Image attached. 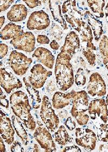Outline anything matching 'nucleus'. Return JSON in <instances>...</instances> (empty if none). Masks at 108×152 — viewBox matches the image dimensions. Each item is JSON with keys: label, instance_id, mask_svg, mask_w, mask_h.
Listing matches in <instances>:
<instances>
[{"label": "nucleus", "instance_id": "27", "mask_svg": "<svg viewBox=\"0 0 108 152\" xmlns=\"http://www.w3.org/2000/svg\"><path fill=\"white\" fill-rule=\"evenodd\" d=\"M80 33L81 36L82 37V42L92 43V40L94 39L93 33L92 28L89 26L88 23L84 21L82 22V27Z\"/></svg>", "mask_w": 108, "mask_h": 152}, {"label": "nucleus", "instance_id": "35", "mask_svg": "<svg viewBox=\"0 0 108 152\" xmlns=\"http://www.w3.org/2000/svg\"><path fill=\"white\" fill-rule=\"evenodd\" d=\"M65 125L69 130L72 131L76 128V123L72 117H69L65 122Z\"/></svg>", "mask_w": 108, "mask_h": 152}, {"label": "nucleus", "instance_id": "41", "mask_svg": "<svg viewBox=\"0 0 108 152\" xmlns=\"http://www.w3.org/2000/svg\"><path fill=\"white\" fill-rule=\"evenodd\" d=\"M50 46L52 49L54 50H57L59 48V45L55 39L52 40V42L50 44Z\"/></svg>", "mask_w": 108, "mask_h": 152}, {"label": "nucleus", "instance_id": "16", "mask_svg": "<svg viewBox=\"0 0 108 152\" xmlns=\"http://www.w3.org/2000/svg\"><path fill=\"white\" fill-rule=\"evenodd\" d=\"M80 49V40L75 32L71 31L66 36L64 45L61 49V52L64 53L72 57L79 52Z\"/></svg>", "mask_w": 108, "mask_h": 152}, {"label": "nucleus", "instance_id": "33", "mask_svg": "<svg viewBox=\"0 0 108 152\" xmlns=\"http://www.w3.org/2000/svg\"><path fill=\"white\" fill-rule=\"evenodd\" d=\"M24 2L26 6L29 8L33 9L39 6H41V2L39 0H22Z\"/></svg>", "mask_w": 108, "mask_h": 152}, {"label": "nucleus", "instance_id": "2", "mask_svg": "<svg viewBox=\"0 0 108 152\" xmlns=\"http://www.w3.org/2000/svg\"><path fill=\"white\" fill-rule=\"evenodd\" d=\"M72 57L67 53L61 52L56 59L55 74L56 83L61 91L69 89L74 83V72L70 61Z\"/></svg>", "mask_w": 108, "mask_h": 152}, {"label": "nucleus", "instance_id": "38", "mask_svg": "<svg viewBox=\"0 0 108 152\" xmlns=\"http://www.w3.org/2000/svg\"><path fill=\"white\" fill-rule=\"evenodd\" d=\"M37 42L41 44H48L50 42V39L46 35H38L37 37Z\"/></svg>", "mask_w": 108, "mask_h": 152}, {"label": "nucleus", "instance_id": "8", "mask_svg": "<svg viewBox=\"0 0 108 152\" xmlns=\"http://www.w3.org/2000/svg\"><path fill=\"white\" fill-rule=\"evenodd\" d=\"M75 141L78 145L88 151L95 148L97 138L95 132L87 128H77L76 129Z\"/></svg>", "mask_w": 108, "mask_h": 152}, {"label": "nucleus", "instance_id": "4", "mask_svg": "<svg viewBox=\"0 0 108 152\" xmlns=\"http://www.w3.org/2000/svg\"><path fill=\"white\" fill-rule=\"evenodd\" d=\"M63 15L74 30L80 33L83 21L81 12L76 8V0H67L62 6Z\"/></svg>", "mask_w": 108, "mask_h": 152}, {"label": "nucleus", "instance_id": "44", "mask_svg": "<svg viewBox=\"0 0 108 152\" xmlns=\"http://www.w3.org/2000/svg\"><path fill=\"white\" fill-rule=\"evenodd\" d=\"M5 21V17L4 16H2L0 18V28H1L2 26L4 25V23Z\"/></svg>", "mask_w": 108, "mask_h": 152}, {"label": "nucleus", "instance_id": "43", "mask_svg": "<svg viewBox=\"0 0 108 152\" xmlns=\"http://www.w3.org/2000/svg\"><path fill=\"white\" fill-rule=\"evenodd\" d=\"M0 148H1V152H6V148H5V145H4V141L2 140V137H1L0 139Z\"/></svg>", "mask_w": 108, "mask_h": 152}, {"label": "nucleus", "instance_id": "23", "mask_svg": "<svg viewBox=\"0 0 108 152\" xmlns=\"http://www.w3.org/2000/svg\"><path fill=\"white\" fill-rule=\"evenodd\" d=\"M23 81L25 84L26 91L28 92L30 98L32 100L33 107L35 109H39L40 103H41V99L39 96V92L35 89L36 88L32 86L29 80L26 79V77L23 78Z\"/></svg>", "mask_w": 108, "mask_h": 152}, {"label": "nucleus", "instance_id": "10", "mask_svg": "<svg viewBox=\"0 0 108 152\" xmlns=\"http://www.w3.org/2000/svg\"><path fill=\"white\" fill-rule=\"evenodd\" d=\"M106 101L104 99H96L89 104L88 112L93 120L99 119L104 123L108 122V110Z\"/></svg>", "mask_w": 108, "mask_h": 152}, {"label": "nucleus", "instance_id": "9", "mask_svg": "<svg viewBox=\"0 0 108 152\" xmlns=\"http://www.w3.org/2000/svg\"><path fill=\"white\" fill-rule=\"evenodd\" d=\"M36 39L31 32H26L19 34L10 41V43L17 50L31 53L35 49Z\"/></svg>", "mask_w": 108, "mask_h": 152}, {"label": "nucleus", "instance_id": "31", "mask_svg": "<svg viewBox=\"0 0 108 152\" xmlns=\"http://www.w3.org/2000/svg\"><path fill=\"white\" fill-rule=\"evenodd\" d=\"M74 80L76 85H77L79 87L83 86L85 85L87 81L85 72L84 70L81 68H79V69L77 70L76 74L75 76Z\"/></svg>", "mask_w": 108, "mask_h": 152}, {"label": "nucleus", "instance_id": "29", "mask_svg": "<svg viewBox=\"0 0 108 152\" xmlns=\"http://www.w3.org/2000/svg\"><path fill=\"white\" fill-rule=\"evenodd\" d=\"M82 50L83 55L85 57L89 64L92 66H94L96 61V55L94 51L96 50L85 46L82 48Z\"/></svg>", "mask_w": 108, "mask_h": 152}, {"label": "nucleus", "instance_id": "36", "mask_svg": "<svg viewBox=\"0 0 108 152\" xmlns=\"http://www.w3.org/2000/svg\"><path fill=\"white\" fill-rule=\"evenodd\" d=\"M11 151L12 152H23L24 151L22 145L20 144V142L15 141L11 146Z\"/></svg>", "mask_w": 108, "mask_h": 152}, {"label": "nucleus", "instance_id": "14", "mask_svg": "<svg viewBox=\"0 0 108 152\" xmlns=\"http://www.w3.org/2000/svg\"><path fill=\"white\" fill-rule=\"evenodd\" d=\"M87 90L89 94L92 96H105L107 92L106 85L98 73H93L90 76Z\"/></svg>", "mask_w": 108, "mask_h": 152}, {"label": "nucleus", "instance_id": "42", "mask_svg": "<svg viewBox=\"0 0 108 152\" xmlns=\"http://www.w3.org/2000/svg\"><path fill=\"white\" fill-rule=\"evenodd\" d=\"M100 152H108V144H103L99 147Z\"/></svg>", "mask_w": 108, "mask_h": 152}, {"label": "nucleus", "instance_id": "37", "mask_svg": "<svg viewBox=\"0 0 108 152\" xmlns=\"http://www.w3.org/2000/svg\"><path fill=\"white\" fill-rule=\"evenodd\" d=\"M0 91H1V96H0L1 105L4 106L8 109L9 108V102H8V100H7V96L2 92L1 88L0 89Z\"/></svg>", "mask_w": 108, "mask_h": 152}, {"label": "nucleus", "instance_id": "24", "mask_svg": "<svg viewBox=\"0 0 108 152\" xmlns=\"http://www.w3.org/2000/svg\"><path fill=\"white\" fill-rule=\"evenodd\" d=\"M88 6L96 18H103L104 16L105 0H87Z\"/></svg>", "mask_w": 108, "mask_h": 152}, {"label": "nucleus", "instance_id": "17", "mask_svg": "<svg viewBox=\"0 0 108 152\" xmlns=\"http://www.w3.org/2000/svg\"><path fill=\"white\" fill-rule=\"evenodd\" d=\"M33 57L49 69L53 68L55 57L49 50L43 47L38 48L35 50Z\"/></svg>", "mask_w": 108, "mask_h": 152}, {"label": "nucleus", "instance_id": "39", "mask_svg": "<svg viewBox=\"0 0 108 152\" xmlns=\"http://www.w3.org/2000/svg\"><path fill=\"white\" fill-rule=\"evenodd\" d=\"M8 50V46L4 43H1L0 44V56L1 58H4L7 54Z\"/></svg>", "mask_w": 108, "mask_h": 152}, {"label": "nucleus", "instance_id": "25", "mask_svg": "<svg viewBox=\"0 0 108 152\" xmlns=\"http://www.w3.org/2000/svg\"><path fill=\"white\" fill-rule=\"evenodd\" d=\"M12 121L14 128L15 130L17 135L21 138L23 144L24 145H27L29 142L28 136L26 130L24 128L22 123L15 116H12Z\"/></svg>", "mask_w": 108, "mask_h": 152}, {"label": "nucleus", "instance_id": "47", "mask_svg": "<svg viewBox=\"0 0 108 152\" xmlns=\"http://www.w3.org/2000/svg\"><path fill=\"white\" fill-rule=\"evenodd\" d=\"M106 103H107V105L108 106V95H107V97H106Z\"/></svg>", "mask_w": 108, "mask_h": 152}, {"label": "nucleus", "instance_id": "11", "mask_svg": "<svg viewBox=\"0 0 108 152\" xmlns=\"http://www.w3.org/2000/svg\"><path fill=\"white\" fill-rule=\"evenodd\" d=\"M50 23L49 15L43 10L34 12L30 14L26 23L27 28L29 30H45Z\"/></svg>", "mask_w": 108, "mask_h": 152}, {"label": "nucleus", "instance_id": "21", "mask_svg": "<svg viewBox=\"0 0 108 152\" xmlns=\"http://www.w3.org/2000/svg\"><path fill=\"white\" fill-rule=\"evenodd\" d=\"M75 93L74 91L68 93L57 92L52 98V106L56 109H61L69 105L72 102V97Z\"/></svg>", "mask_w": 108, "mask_h": 152}, {"label": "nucleus", "instance_id": "22", "mask_svg": "<svg viewBox=\"0 0 108 152\" xmlns=\"http://www.w3.org/2000/svg\"><path fill=\"white\" fill-rule=\"evenodd\" d=\"M24 32L22 27L20 25H17L11 22L6 25L1 31V38L2 40L13 39L21 33Z\"/></svg>", "mask_w": 108, "mask_h": 152}, {"label": "nucleus", "instance_id": "19", "mask_svg": "<svg viewBox=\"0 0 108 152\" xmlns=\"http://www.w3.org/2000/svg\"><path fill=\"white\" fill-rule=\"evenodd\" d=\"M84 19L88 22V23L93 31L95 41L98 42L103 32V23L88 10L86 11L84 14Z\"/></svg>", "mask_w": 108, "mask_h": 152}, {"label": "nucleus", "instance_id": "20", "mask_svg": "<svg viewBox=\"0 0 108 152\" xmlns=\"http://www.w3.org/2000/svg\"><path fill=\"white\" fill-rule=\"evenodd\" d=\"M49 7L54 20L61 24L63 30L68 29L67 24L62 12L60 0H49Z\"/></svg>", "mask_w": 108, "mask_h": 152}, {"label": "nucleus", "instance_id": "30", "mask_svg": "<svg viewBox=\"0 0 108 152\" xmlns=\"http://www.w3.org/2000/svg\"><path fill=\"white\" fill-rule=\"evenodd\" d=\"M98 139L103 142H108V122L101 124L97 129Z\"/></svg>", "mask_w": 108, "mask_h": 152}, {"label": "nucleus", "instance_id": "15", "mask_svg": "<svg viewBox=\"0 0 108 152\" xmlns=\"http://www.w3.org/2000/svg\"><path fill=\"white\" fill-rule=\"evenodd\" d=\"M0 118V132L4 141L8 145H11L14 140L15 131L12 126L11 121L7 115L1 110Z\"/></svg>", "mask_w": 108, "mask_h": 152}, {"label": "nucleus", "instance_id": "3", "mask_svg": "<svg viewBox=\"0 0 108 152\" xmlns=\"http://www.w3.org/2000/svg\"><path fill=\"white\" fill-rule=\"evenodd\" d=\"M71 113L80 126H84L88 122L89 117L85 113L88 110V96L85 91L76 92L72 99Z\"/></svg>", "mask_w": 108, "mask_h": 152}, {"label": "nucleus", "instance_id": "45", "mask_svg": "<svg viewBox=\"0 0 108 152\" xmlns=\"http://www.w3.org/2000/svg\"><path fill=\"white\" fill-rule=\"evenodd\" d=\"M105 17H106V20L108 23V2L105 8Z\"/></svg>", "mask_w": 108, "mask_h": 152}, {"label": "nucleus", "instance_id": "18", "mask_svg": "<svg viewBox=\"0 0 108 152\" xmlns=\"http://www.w3.org/2000/svg\"><path fill=\"white\" fill-rule=\"evenodd\" d=\"M28 9L24 4H15L11 8L7 14V19L10 22L19 23L26 19Z\"/></svg>", "mask_w": 108, "mask_h": 152}, {"label": "nucleus", "instance_id": "28", "mask_svg": "<svg viewBox=\"0 0 108 152\" xmlns=\"http://www.w3.org/2000/svg\"><path fill=\"white\" fill-rule=\"evenodd\" d=\"M55 140L59 145H66L69 141V134L64 126H60L58 130L55 133Z\"/></svg>", "mask_w": 108, "mask_h": 152}, {"label": "nucleus", "instance_id": "32", "mask_svg": "<svg viewBox=\"0 0 108 152\" xmlns=\"http://www.w3.org/2000/svg\"><path fill=\"white\" fill-rule=\"evenodd\" d=\"M14 2V0H0V12L2 13L7 10L11 4Z\"/></svg>", "mask_w": 108, "mask_h": 152}, {"label": "nucleus", "instance_id": "48", "mask_svg": "<svg viewBox=\"0 0 108 152\" xmlns=\"http://www.w3.org/2000/svg\"><path fill=\"white\" fill-rule=\"evenodd\" d=\"M48 1H49V0H42V1L44 4H46V2H48Z\"/></svg>", "mask_w": 108, "mask_h": 152}, {"label": "nucleus", "instance_id": "1", "mask_svg": "<svg viewBox=\"0 0 108 152\" xmlns=\"http://www.w3.org/2000/svg\"><path fill=\"white\" fill-rule=\"evenodd\" d=\"M10 103L14 113L20 118L28 129L34 130L36 122L30 113L31 107L26 94L21 91L13 93L10 96Z\"/></svg>", "mask_w": 108, "mask_h": 152}, {"label": "nucleus", "instance_id": "13", "mask_svg": "<svg viewBox=\"0 0 108 152\" xmlns=\"http://www.w3.org/2000/svg\"><path fill=\"white\" fill-rule=\"evenodd\" d=\"M1 86L7 93H10L13 89L21 88L22 83L9 69L1 68Z\"/></svg>", "mask_w": 108, "mask_h": 152}, {"label": "nucleus", "instance_id": "5", "mask_svg": "<svg viewBox=\"0 0 108 152\" xmlns=\"http://www.w3.org/2000/svg\"><path fill=\"white\" fill-rule=\"evenodd\" d=\"M40 117L49 131L53 132L57 129L59 125V118L52 109L50 102L46 96L43 97Z\"/></svg>", "mask_w": 108, "mask_h": 152}, {"label": "nucleus", "instance_id": "26", "mask_svg": "<svg viewBox=\"0 0 108 152\" xmlns=\"http://www.w3.org/2000/svg\"><path fill=\"white\" fill-rule=\"evenodd\" d=\"M99 48L103 63L108 70V38L106 35H103L99 43Z\"/></svg>", "mask_w": 108, "mask_h": 152}, {"label": "nucleus", "instance_id": "12", "mask_svg": "<svg viewBox=\"0 0 108 152\" xmlns=\"http://www.w3.org/2000/svg\"><path fill=\"white\" fill-rule=\"evenodd\" d=\"M51 74V72L48 71L41 64H37L30 70L28 80L32 86L36 88H39L44 86L47 78Z\"/></svg>", "mask_w": 108, "mask_h": 152}, {"label": "nucleus", "instance_id": "7", "mask_svg": "<svg viewBox=\"0 0 108 152\" xmlns=\"http://www.w3.org/2000/svg\"><path fill=\"white\" fill-rule=\"evenodd\" d=\"M38 126L34 132V136L41 148L46 152H55L56 146L52 137L46 127L39 122H37Z\"/></svg>", "mask_w": 108, "mask_h": 152}, {"label": "nucleus", "instance_id": "40", "mask_svg": "<svg viewBox=\"0 0 108 152\" xmlns=\"http://www.w3.org/2000/svg\"><path fill=\"white\" fill-rule=\"evenodd\" d=\"M63 152H81V149L79 147L75 145H72L67 147L63 150Z\"/></svg>", "mask_w": 108, "mask_h": 152}, {"label": "nucleus", "instance_id": "46", "mask_svg": "<svg viewBox=\"0 0 108 152\" xmlns=\"http://www.w3.org/2000/svg\"><path fill=\"white\" fill-rule=\"evenodd\" d=\"M34 152H39V151H40V150L39 149L38 145H37L36 144H35V145H34Z\"/></svg>", "mask_w": 108, "mask_h": 152}, {"label": "nucleus", "instance_id": "34", "mask_svg": "<svg viewBox=\"0 0 108 152\" xmlns=\"http://www.w3.org/2000/svg\"><path fill=\"white\" fill-rule=\"evenodd\" d=\"M52 34L54 38L58 40H61L60 39L62 38V29L59 26L56 25V26H53L52 27Z\"/></svg>", "mask_w": 108, "mask_h": 152}, {"label": "nucleus", "instance_id": "6", "mask_svg": "<svg viewBox=\"0 0 108 152\" xmlns=\"http://www.w3.org/2000/svg\"><path fill=\"white\" fill-rule=\"evenodd\" d=\"M33 60L23 53L13 50L9 58V65L14 73L17 75L22 76L26 73Z\"/></svg>", "mask_w": 108, "mask_h": 152}]
</instances>
